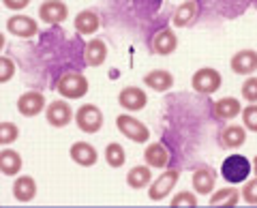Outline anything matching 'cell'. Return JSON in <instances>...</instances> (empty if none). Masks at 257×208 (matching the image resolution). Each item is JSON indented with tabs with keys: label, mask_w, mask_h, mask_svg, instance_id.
<instances>
[{
	"label": "cell",
	"mask_w": 257,
	"mask_h": 208,
	"mask_svg": "<svg viewBox=\"0 0 257 208\" xmlns=\"http://www.w3.org/2000/svg\"><path fill=\"white\" fill-rule=\"evenodd\" d=\"M56 90H58L64 99L69 101H75V99H82L84 94L90 90V84H88V77L79 71H67L62 73L60 79L56 82Z\"/></svg>",
	"instance_id": "cell-1"
},
{
	"label": "cell",
	"mask_w": 257,
	"mask_h": 208,
	"mask_svg": "<svg viewBox=\"0 0 257 208\" xmlns=\"http://www.w3.org/2000/svg\"><path fill=\"white\" fill-rule=\"evenodd\" d=\"M221 174H223L225 180L231 182V185H240V182L248 180L251 161L242 155H229V157H225V161L221 165Z\"/></svg>",
	"instance_id": "cell-2"
},
{
	"label": "cell",
	"mask_w": 257,
	"mask_h": 208,
	"mask_svg": "<svg viewBox=\"0 0 257 208\" xmlns=\"http://www.w3.org/2000/svg\"><path fill=\"white\" fill-rule=\"evenodd\" d=\"M103 123H105V118H103V112L99 110V106H94V103H86V106H82V108L75 112V125H77V129L88 133V135L99 133Z\"/></svg>",
	"instance_id": "cell-3"
},
{
	"label": "cell",
	"mask_w": 257,
	"mask_h": 208,
	"mask_svg": "<svg viewBox=\"0 0 257 208\" xmlns=\"http://www.w3.org/2000/svg\"><path fill=\"white\" fill-rule=\"evenodd\" d=\"M223 86V77L216 69L212 67H202L197 69L191 77V88L199 94H214Z\"/></svg>",
	"instance_id": "cell-4"
},
{
	"label": "cell",
	"mask_w": 257,
	"mask_h": 208,
	"mask_svg": "<svg viewBox=\"0 0 257 208\" xmlns=\"http://www.w3.org/2000/svg\"><path fill=\"white\" fill-rule=\"evenodd\" d=\"M116 127L126 140H131L135 144H146L150 140V129L131 114H120L116 118Z\"/></svg>",
	"instance_id": "cell-5"
},
{
	"label": "cell",
	"mask_w": 257,
	"mask_h": 208,
	"mask_svg": "<svg viewBox=\"0 0 257 208\" xmlns=\"http://www.w3.org/2000/svg\"><path fill=\"white\" fill-rule=\"evenodd\" d=\"M178 180H180V170H176V167L165 170L163 174H159L157 178L150 182L148 197L152 199V202H161V199H165L174 191V187H176V182Z\"/></svg>",
	"instance_id": "cell-6"
},
{
	"label": "cell",
	"mask_w": 257,
	"mask_h": 208,
	"mask_svg": "<svg viewBox=\"0 0 257 208\" xmlns=\"http://www.w3.org/2000/svg\"><path fill=\"white\" fill-rule=\"evenodd\" d=\"M45 108H47V103H45V94L41 90H28L18 99V112L26 118L39 116Z\"/></svg>",
	"instance_id": "cell-7"
},
{
	"label": "cell",
	"mask_w": 257,
	"mask_h": 208,
	"mask_svg": "<svg viewBox=\"0 0 257 208\" xmlns=\"http://www.w3.org/2000/svg\"><path fill=\"white\" fill-rule=\"evenodd\" d=\"M45 118L54 129H62V127H67L75 116L67 101H52L50 106L45 108Z\"/></svg>",
	"instance_id": "cell-8"
},
{
	"label": "cell",
	"mask_w": 257,
	"mask_h": 208,
	"mask_svg": "<svg viewBox=\"0 0 257 208\" xmlns=\"http://www.w3.org/2000/svg\"><path fill=\"white\" fill-rule=\"evenodd\" d=\"M7 30L13 35V37H20V39H32L37 37L39 33V26L37 22L28 18V15H22V13H15L7 20Z\"/></svg>",
	"instance_id": "cell-9"
},
{
	"label": "cell",
	"mask_w": 257,
	"mask_h": 208,
	"mask_svg": "<svg viewBox=\"0 0 257 208\" xmlns=\"http://www.w3.org/2000/svg\"><path fill=\"white\" fill-rule=\"evenodd\" d=\"M118 103H120V108H124L126 112H142L148 103V94L138 86H126L120 90Z\"/></svg>",
	"instance_id": "cell-10"
},
{
	"label": "cell",
	"mask_w": 257,
	"mask_h": 208,
	"mask_svg": "<svg viewBox=\"0 0 257 208\" xmlns=\"http://www.w3.org/2000/svg\"><path fill=\"white\" fill-rule=\"evenodd\" d=\"M238 114H242V106H240L236 97H223L212 103V118L219 123L234 121Z\"/></svg>",
	"instance_id": "cell-11"
},
{
	"label": "cell",
	"mask_w": 257,
	"mask_h": 208,
	"mask_svg": "<svg viewBox=\"0 0 257 208\" xmlns=\"http://www.w3.org/2000/svg\"><path fill=\"white\" fill-rule=\"evenodd\" d=\"M193 191L199 195H210L216 185V172L210 165H199L195 172H193Z\"/></svg>",
	"instance_id": "cell-12"
},
{
	"label": "cell",
	"mask_w": 257,
	"mask_h": 208,
	"mask_svg": "<svg viewBox=\"0 0 257 208\" xmlns=\"http://www.w3.org/2000/svg\"><path fill=\"white\" fill-rule=\"evenodd\" d=\"M229 67L236 75H253L257 71V52L255 50H240L231 56Z\"/></svg>",
	"instance_id": "cell-13"
},
{
	"label": "cell",
	"mask_w": 257,
	"mask_h": 208,
	"mask_svg": "<svg viewBox=\"0 0 257 208\" xmlns=\"http://www.w3.org/2000/svg\"><path fill=\"white\" fill-rule=\"evenodd\" d=\"M69 18V7L62 0H45L39 7V20L45 24H62Z\"/></svg>",
	"instance_id": "cell-14"
},
{
	"label": "cell",
	"mask_w": 257,
	"mask_h": 208,
	"mask_svg": "<svg viewBox=\"0 0 257 208\" xmlns=\"http://www.w3.org/2000/svg\"><path fill=\"white\" fill-rule=\"evenodd\" d=\"M69 157L82 167H92L99 161V153H96V148L90 142H73L69 150Z\"/></svg>",
	"instance_id": "cell-15"
},
{
	"label": "cell",
	"mask_w": 257,
	"mask_h": 208,
	"mask_svg": "<svg viewBox=\"0 0 257 208\" xmlns=\"http://www.w3.org/2000/svg\"><path fill=\"white\" fill-rule=\"evenodd\" d=\"M144 161H146L152 170H165L170 165V150L165 148L163 142H150L146 150H144Z\"/></svg>",
	"instance_id": "cell-16"
},
{
	"label": "cell",
	"mask_w": 257,
	"mask_h": 208,
	"mask_svg": "<svg viewBox=\"0 0 257 208\" xmlns=\"http://www.w3.org/2000/svg\"><path fill=\"white\" fill-rule=\"evenodd\" d=\"M150 47H152V52L159 56H170L176 52V47H178V37H176L172 28H163V30H159V33H155V37H152V41H150Z\"/></svg>",
	"instance_id": "cell-17"
},
{
	"label": "cell",
	"mask_w": 257,
	"mask_h": 208,
	"mask_svg": "<svg viewBox=\"0 0 257 208\" xmlns=\"http://www.w3.org/2000/svg\"><path fill=\"white\" fill-rule=\"evenodd\" d=\"M107 54H109L107 43L103 41V39L94 37L84 47V62H86L88 67H101L103 62L107 60Z\"/></svg>",
	"instance_id": "cell-18"
},
{
	"label": "cell",
	"mask_w": 257,
	"mask_h": 208,
	"mask_svg": "<svg viewBox=\"0 0 257 208\" xmlns=\"http://www.w3.org/2000/svg\"><path fill=\"white\" fill-rule=\"evenodd\" d=\"M73 26H75V33L77 35H84V37H92L96 30L101 28V18L96 11H90V9H84L75 15L73 20Z\"/></svg>",
	"instance_id": "cell-19"
},
{
	"label": "cell",
	"mask_w": 257,
	"mask_h": 208,
	"mask_svg": "<svg viewBox=\"0 0 257 208\" xmlns=\"http://www.w3.org/2000/svg\"><path fill=\"white\" fill-rule=\"evenodd\" d=\"M197 18H199V3L197 0H187V3H182L178 9H176L172 24L176 28H187L191 24H195Z\"/></svg>",
	"instance_id": "cell-20"
},
{
	"label": "cell",
	"mask_w": 257,
	"mask_h": 208,
	"mask_svg": "<svg viewBox=\"0 0 257 208\" xmlns=\"http://www.w3.org/2000/svg\"><path fill=\"white\" fill-rule=\"evenodd\" d=\"M37 195V180L32 178V176H18L13 182V197L18 199L22 204H28L32 202Z\"/></svg>",
	"instance_id": "cell-21"
},
{
	"label": "cell",
	"mask_w": 257,
	"mask_h": 208,
	"mask_svg": "<svg viewBox=\"0 0 257 208\" xmlns=\"http://www.w3.org/2000/svg\"><path fill=\"white\" fill-rule=\"evenodd\" d=\"M244 142H246V129L240 127V125L225 127V129L221 131V135H219V144L227 150H236V148L242 146Z\"/></svg>",
	"instance_id": "cell-22"
},
{
	"label": "cell",
	"mask_w": 257,
	"mask_h": 208,
	"mask_svg": "<svg viewBox=\"0 0 257 208\" xmlns=\"http://www.w3.org/2000/svg\"><path fill=\"white\" fill-rule=\"evenodd\" d=\"M144 84L148 88H152L155 92H167L174 86V75L165 69H155V71H150V73L144 75Z\"/></svg>",
	"instance_id": "cell-23"
},
{
	"label": "cell",
	"mask_w": 257,
	"mask_h": 208,
	"mask_svg": "<svg viewBox=\"0 0 257 208\" xmlns=\"http://www.w3.org/2000/svg\"><path fill=\"white\" fill-rule=\"evenodd\" d=\"M22 155L13 148H3L0 150V172L5 176H18L22 172Z\"/></svg>",
	"instance_id": "cell-24"
},
{
	"label": "cell",
	"mask_w": 257,
	"mask_h": 208,
	"mask_svg": "<svg viewBox=\"0 0 257 208\" xmlns=\"http://www.w3.org/2000/svg\"><path fill=\"white\" fill-rule=\"evenodd\" d=\"M152 182V167L146 165H135L126 174V185L131 189H148Z\"/></svg>",
	"instance_id": "cell-25"
},
{
	"label": "cell",
	"mask_w": 257,
	"mask_h": 208,
	"mask_svg": "<svg viewBox=\"0 0 257 208\" xmlns=\"http://www.w3.org/2000/svg\"><path fill=\"white\" fill-rule=\"evenodd\" d=\"M240 202V191L236 187H225L219 191H212L208 204L210 206H236Z\"/></svg>",
	"instance_id": "cell-26"
},
{
	"label": "cell",
	"mask_w": 257,
	"mask_h": 208,
	"mask_svg": "<svg viewBox=\"0 0 257 208\" xmlns=\"http://www.w3.org/2000/svg\"><path fill=\"white\" fill-rule=\"evenodd\" d=\"M105 161H107V165L109 167H122L124 165V161H126V153H124V148L120 146L118 142H111V144H107L105 146Z\"/></svg>",
	"instance_id": "cell-27"
},
{
	"label": "cell",
	"mask_w": 257,
	"mask_h": 208,
	"mask_svg": "<svg viewBox=\"0 0 257 208\" xmlns=\"http://www.w3.org/2000/svg\"><path fill=\"white\" fill-rule=\"evenodd\" d=\"M18 138H20L18 125H13L9 121L0 123V144H3V146H9V144H13Z\"/></svg>",
	"instance_id": "cell-28"
},
{
	"label": "cell",
	"mask_w": 257,
	"mask_h": 208,
	"mask_svg": "<svg viewBox=\"0 0 257 208\" xmlns=\"http://www.w3.org/2000/svg\"><path fill=\"white\" fill-rule=\"evenodd\" d=\"M240 94L246 103H257V75H248L240 86Z\"/></svg>",
	"instance_id": "cell-29"
},
{
	"label": "cell",
	"mask_w": 257,
	"mask_h": 208,
	"mask_svg": "<svg viewBox=\"0 0 257 208\" xmlns=\"http://www.w3.org/2000/svg\"><path fill=\"white\" fill-rule=\"evenodd\" d=\"M15 71H18L15 62L9 58V56H3V58H0V84L11 82V77L15 75Z\"/></svg>",
	"instance_id": "cell-30"
},
{
	"label": "cell",
	"mask_w": 257,
	"mask_h": 208,
	"mask_svg": "<svg viewBox=\"0 0 257 208\" xmlns=\"http://www.w3.org/2000/svg\"><path fill=\"white\" fill-rule=\"evenodd\" d=\"M242 125L246 131L257 133V106H253V103L242 108Z\"/></svg>",
	"instance_id": "cell-31"
},
{
	"label": "cell",
	"mask_w": 257,
	"mask_h": 208,
	"mask_svg": "<svg viewBox=\"0 0 257 208\" xmlns=\"http://www.w3.org/2000/svg\"><path fill=\"white\" fill-rule=\"evenodd\" d=\"M172 206H197L195 191H178L172 197Z\"/></svg>",
	"instance_id": "cell-32"
},
{
	"label": "cell",
	"mask_w": 257,
	"mask_h": 208,
	"mask_svg": "<svg viewBox=\"0 0 257 208\" xmlns=\"http://www.w3.org/2000/svg\"><path fill=\"white\" fill-rule=\"evenodd\" d=\"M242 199L246 204H257V176L251 180H244V187H242Z\"/></svg>",
	"instance_id": "cell-33"
},
{
	"label": "cell",
	"mask_w": 257,
	"mask_h": 208,
	"mask_svg": "<svg viewBox=\"0 0 257 208\" xmlns=\"http://www.w3.org/2000/svg\"><path fill=\"white\" fill-rule=\"evenodd\" d=\"M3 5L9 11H22V9H26V7L30 5V0H3Z\"/></svg>",
	"instance_id": "cell-34"
},
{
	"label": "cell",
	"mask_w": 257,
	"mask_h": 208,
	"mask_svg": "<svg viewBox=\"0 0 257 208\" xmlns=\"http://www.w3.org/2000/svg\"><path fill=\"white\" fill-rule=\"evenodd\" d=\"M253 170H255V176H257V157H255V161H253Z\"/></svg>",
	"instance_id": "cell-35"
}]
</instances>
